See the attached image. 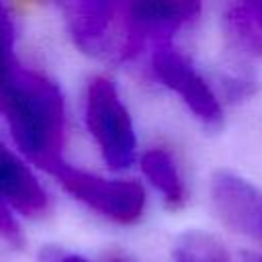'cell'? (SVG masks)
Segmentation results:
<instances>
[{
	"instance_id": "14",
	"label": "cell",
	"mask_w": 262,
	"mask_h": 262,
	"mask_svg": "<svg viewBox=\"0 0 262 262\" xmlns=\"http://www.w3.org/2000/svg\"><path fill=\"white\" fill-rule=\"evenodd\" d=\"M250 262H262V258H252Z\"/></svg>"
},
{
	"instance_id": "11",
	"label": "cell",
	"mask_w": 262,
	"mask_h": 262,
	"mask_svg": "<svg viewBox=\"0 0 262 262\" xmlns=\"http://www.w3.org/2000/svg\"><path fill=\"white\" fill-rule=\"evenodd\" d=\"M14 43H16V27L6 10V6L0 4V72L10 68L18 57L14 53Z\"/></svg>"
},
{
	"instance_id": "5",
	"label": "cell",
	"mask_w": 262,
	"mask_h": 262,
	"mask_svg": "<svg viewBox=\"0 0 262 262\" xmlns=\"http://www.w3.org/2000/svg\"><path fill=\"white\" fill-rule=\"evenodd\" d=\"M149 68L166 88L182 98V102L203 125L217 127L221 123L223 108L219 96L182 51L170 43L160 45L151 51Z\"/></svg>"
},
{
	"instance_id": "6",
	"label": "cell",
	"mask_w": 262,
	"mask_h": 262,
	"mask_svg": "<svg viewBox=\"0 0 262 262\" xmlns=\"http://www.w3.org/2000/svg\"><path fill=\"white\" fill-rule=\"evenodd\" d=\"M61 8L70 35L84 53L117 59V2H70Z\"/></svg>"
},
{
	"instance_id": "2",
	"label": "cell",
	"mask_w": 262,
	"mask_h": 262,
	"mask_svg": "<svg viewBox=\"0 0 262 262\" xmlns=\"http://www.w3.org/2000/svg\"><path fill=\"white\" fill-rule=\"evenodd\" d=\"M84 119L102 160L123 170L133 164L137 154V135L129 108L117 86L106 76H92L84 94Z\"/></svg>"
},
{
	"instance_id": "12",
	"label": "cell",
	"mask_w": 262,
	"mask_h": 262,
	"mask_svg": "<svg viewBox=\"0 0 262 262\" xmlns=\"http://www.w3.org/2000/svg\"><path fill=\"white\" fill-rule=\"evenodd\" d=\"M0 237L10 239V242H18V237H20L18 225L12 217V209L4 203L2 196H0Z\"/></svg>"
},
{
	"instance_id": "8",
	"label": "cell",
	"mask_w": 262,
	"mask_h": 262,
	"mask_svg": "<svg viewBox=\"0 0 262 262\" xmlns=\"http://www.w3.org/2000/svg\"><path fill=\"white\" fill-rule=\"evenodd\" d=\"M0 196L25 217H41L49 211V194L33 170L0 143Z\"/></svg>"
},
{
	"instance_id": "13",
	"label": "cell",
	"mask_w": 262,
	"mask_h": 262,
	"mask_svg": "<svg viewBox=\"0 0 262 262\" xmlns=\"http://www.w3.org/2000/svg\"><path fill=\"white\" fill-rule=\"evenodd\" d=\"M45 262H92L84 256H78V254H72V252H61V250H47L45 252ZM115 262H121V260H115Z\"/></svg>"
},
{
	"instance_id": "1",
	"label": "cell",
	"mask_w": 262,
	"mask_h": 262,
	"mask_svg": "<svg viewBox=\"0 0 262 262\" xmlns=\"http://www.w3.org/2000/svg\"><path fill=\"white\" fill-rule=\"evenodd\" d=\"M0 115L31 162L49 174L66 162V100L51 78L16 59L0 72Z\"/></svg>"
},
{
	"instance_id": "4",
	"label": "cell",
	"mask_w": 262,
	"mask_h": 262,
	"mask_svg": "<svg viewBox=\"0 0 262 262\" xmlns=\"http://www.w3.org/2000/svg\"><path fill=\"white\" fill-rule=\"evenodd\" d=\"M51 174L66 192L108 221L133 225L143 217L147 196L143 186L135 180L106 178L68 162L57 166Z\"/></svg>"
},
{
	"instance_id": "7",
	"label": "cell",
	"mask_w": 262,
	"mask_h": 262,
	"mask_svg": "<svg viewBox=\"0 0 262 262\" xmlns=\"http://www.w3.org/2000/svg\"><path fill=\"white\" fill-rule=\"evenodd\" d=\"M211 203L227 227L262 237V194L256 186L231 172H217L211 180Z\"/></svg>"
},
{
	"instance_id": "10",
	"label": "cell",
	"mask_w": 262,
	"mask_h": 262,
	"mask_svg": "<svg viewBox=\"0 0 262 262\" xmlns=\"http://www.w3.org/2000/svg\"><path fill=\"white\" fill-rule=\"evenodd\" d=\"M176 262H227L223 250L207 237L190 235L176 248Z\"/></svg>"
},
{
	"instance_id": "3",
	"label": "cell",
	"mask_w": 262,
	"mask_h": 262,
	"mask_svg": "<svg viewBox=\"0 0 262 262\" xmlns=\"http://www.w3.org/2000/svg\"><path fill=\"white\" fill-rule=\"evenodd\" d=\"M199 14V2H117V61L135 59L147 45H168L170 37L190 27Z\"/></svg>"
},
{
	"instance_id": "9",
	"label": "cell",
	"mask_w": 262,
	"mask_h": 262,
	"mask_svg": "<svg viewBox=\"0 0 262 262\" xmlns=\"http://www.w3.org/2000/svg\"><path fill=\"white\" fill-rule=\"evenodd\" d=\"M141 170L151 186L162 194L168 207H182L186 201V184L178 170V164L170 149L166 147H149L141 156Z\"/></svg>"
}]
</instances>
